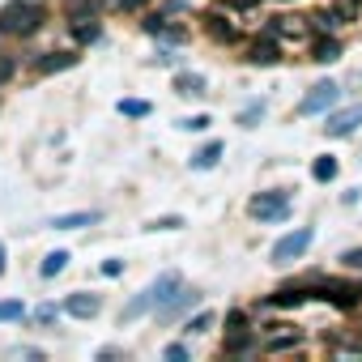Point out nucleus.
Masks as SVG:
<instances>
[{
    "mask_svg": "<svg viewBox=\"0 0 362 362\" xmlns=\"http://www.w3.org/2000/svg\"><path fill=\"white\" fill-rule=\"evenodd\" d=\"M179 286H184V277H179V273H158V277H153V281H149V286H145V290H141V294L124 307V311H119V324H132V320H141L145 311L162 307V303H166Z\"/></svg>",
    "mask_w": 362,
    "mask_h": 362,
    "instance_id": "1",
    "label": "nucleus"
},
{
    "mask_svg": "<svg viewBox=\"0 0 362 362\" xmlns=\"http://www.w3.org/2000/svg\"><path fill=\"white\" fill-rule=\"evenodd\" d=\"M94 222H103V214H98V209H81V214H60V218H52L47 226H52V230H81V226H94Z\"/></svg>",
    "mask_w": 362,
    "mask_h": 362,
    "instance_id": "8",
    "label": "nucleus"
},
{
    "mask_svg": "<svg viewBox=\"0 0 362 362\" xmlns=\"http://www.w3.org/2000/svg\"><path fill=\"white\" fill-rule=\"evenodd\" d=\"M294 345H298V332H281V337H269L264 341L269 354H281V349H294Z\"/></svg>",
    "mask_w": 362,
    "mask_h": 362,
    "instance_id": "25",
    "label": "nucleus"
},
{
    "mask_svg": "<svg viewBox=\"0 0 362 362\" xmlns=\"http://www.w3.org/2000/svg\"><path fill=\"white\" fill-rule=\"evenodd\" d=\"M64 269H69V252H47L43 264H39L43 277H56V273H64Z\"/></svg>",
    "mask_w": 362,
    "mask_h": 362,
    "instance_id": "17",
    "label": "nucleus"
},
{
    "mask_svg": "<svg viewBox=\"0 0 362 362\" xmlns=\"http://www.w3.org/2000/svg\"><path fill=\"white\" fill-rule=\"evenodd\" d=\"M311 60H315V64H337V60H341V43H337V39H320L315 52H311Z\"/></svg>",
    "mask_w": 362,
    "mask_h": 362,
    "instance_id": "14",
    "label": "nucleus"
},
{
    "mask_svg": "<svg viewBox=\"0 0 362 362\" xmlns=\"http://www.w3.org/2000/svg\"><path fill=\"white\" fill-rule=\"evenodd\" d=\"M188 222L184 218H179V214H166V218H149L145 222V230H184Z\"/></svg>",
    "mask_w": 362,
    "mask_h": 362,
    "instance_id": "21",
    "label": "nucleus"
},
{
    "mask_svg": "<svg viewBox=\"0 0 362 362\" xmlns=\"http://www.w3.org/2000/svg\"><path fill=\"white\" fill-rule=\"evenodd\" d=\"M56 315H60V307H56V303H43V307L35 311V320H39V324H52Z\"/></svg>",
    "mask_w": 362,
    "mask_h": 362,
    "instance_id": "32",
    "label": "nucleus"
},
{
    "mask_svg": "<svg viewBox=\"0 0 362 362\" xmlns=\"http://www.w3.org/2000/svg\"><path fill=\"white\" fill-rule=\"evenodd\" d=\"M311 239H315L311 226H298V230L281 235V239L273 243V264H294V260H303V252L311 247Z\"/></svg>",
    "mask_w": 362,
    "mask_h": 362,
    "instance_id": "4",
    "label": "nucleus"
},
{
    "mask_svg": "<svg viewBox=\"0 0 362 362\" xmlns=\"http://www.w3.org/2000/svg\"><path fill=\"white\" fill-rule=\"evenodd\" d=\"M73 30H77V39H81V43H94V39L103 35V26H98L94 18H81V22H73Z\"/></svg>",
    "mask_w": 362,
    "mask_h": 362,
    "instance_id": "23",
    "label": "nucleus"
},
{
    "mask_svg": "<svg viewBox=\"0 0 362 362\" xmlns=\"http://www.w3.org/2000/svg\"><path fill=\"white\" fill-rule=\"evenodd\" d=\"M13 358H43L39 349H30V345H22V349H13Z\"/></svg>",
    "mask_w": 362,
    "mask_h": 362,
    "instance_id": "36",
    "label": "nucleus"
},
{
    "mask_svg": "<svg viewBox=\"0 0 362 362\" xmlns=\"http://www.w3.org/2000/svg\"><path fill=\"white\" fill-rule=\"evenodd\" d=\"M269 35L298 39V35H307V22H298V18H273V22H269Z\"/></svg>",
    "mask_w": 362,
    "mask_h": 362,
    "instance_id": "11",
    "label": "nucleus"
},
{
    "mask_svg": "<svg viewBox=\"0 0 362 362\" xmlns=\"http://www.w3.org/2000/svg\"><path fill=\"white\" fill-rule=\"evenodd\" d=\"M98 5H115V9H119V0H98Z\"/></svg>",
    "mask_w": 362,
    "mask_h": 362,
    "instance_id": "39",
    "label": "nucleus"
},
{
    "mask_svg": "<svg viewBox=\"0 0 362 362\" xmlns=\"http://www.w3.org/2000/svg\"><path fill=\"white\" fill-rule=\"evenodd\" d=\"M13 320H26V303L22 298H5V303H0V324H13Z\"/></svg>",
    "mask_w": 362,
    "mask_h": 362,
    "instance_id": "19",
    "label": "nucleus"
},
{
    "mask_svg": "<svg viewBox=\"0 0 362 362\" xmlns=\"http://www.w3.org/2000/svg\"><path fill=\"white\" fill-rule=\"evenodd\" d=\"M73 64H77L73 52H47V56L39 60V73H64V69H73Z\"/></svg>",
    "mask_w": 362,
    "mask_h": 362,
    "instance_id": "12",
    "label": "nucleus"
},
{
    "mask_svg": "<svg viewBox=\"0 0 362 362\" xmlns=\"http://www.w3.org/2000/svg\"><path fill=\"white\" fill-rule=\"evenodd\" d=\"M13 73H18V56H5V52H0V86H5Z\"/></svg>",
    "mask_w": 362,
    "mask_h": 362,
    "instance_id": "28",
    "label": "nucleus"
},
{
    "mask_svg": "<svg viewBox=\"0 0 362 362\" xmlns=\"http://www.w3.org/2000/svg\"><path fill=\"white\" fill-rule=\"evenodd\" d=\"M247 60H252V64H277L281 56H277V47L264 39V43H256V47H252V56H247Z\"/></svg>",
    "mask_w": 362,
    "mask_h": 362,
    "instance_id": "20",
    "label": "nucleus"
},
{
    "mask_svg": "<svg viewBox=\"0 0 362 362\" xmlns=\"http://www.w3.org/2000/svg\"><path fill=\"white\" fill-rule=\"evenodd\" d=\"M247 209H252L256 222H281V218L290 214V192H286V188H277V192H260Z\"/></svg>",
    "mask_w": 362,
    "mask_h": 362,
    "instance_id": "5",
    "label": "nucleus"
},
{
    "mask_svg": "<svg viewBox=\"0 0 362 362\" xmlns=\"http://www.w3.org/2000/svg\"><path fill=\"white\" fill-rule=\"evenodd\" d=\"M337 170H341V162H337L332 153H324V158H315V162H311V175L320 179V184H332Z\"/></svg>",
    "mask_w": 362,
    "mask_h": 362,
    "instance_id": "13",
    "label": "nucleus"
},
{
    "mask_svg": "<svg viewBox=\"0 0 362 362\" xmlns=\"http://www.w3.org/2000/svg\"><path fill=\"white\" fill-rule=\"evenodd\" d=\"M222 153H226V145H222V141H209V145H201V149L188 158V166H192V170H214Z\"/></svg>",
    "mask_w": 362,
    "mask_h": 362,
    "instance_id": "9",
    "label": "nucleus"
},
{
    "mask_svg": "<svg viewBox=\"0 0 362 362\" xmlns=\"http://www.w3.org/2000/svg\"><path fill=\"white\" fill-rule=\"evenodd\" d=\"M264 111H269V103H264V98H256V103H247V107L239 111V128H256V124L264 119Z\"/></svg>",
    "mask_w": 362,
    "mask_h": 362,
    "instance_id": "16",
    "label": "nucleus"
},
{
    "mask_svg": "<svg viewBox=\"0 0 362 362\" xmlns=\"http://www.w3.org/2000/svg\"><path fill=\"white\" fill-rule=\"evenodd\" d=\"M341 264H345V269H354V273H362V247H349V252L341 256Z\"/></svg>",
    "mask_w": 362,
    "mask_h": 362,
    "instance_id": "30",
    "label": "nucleus"
},
{
    "mask_svg": "<svg viewBox=\"0 0 362 362\" xmlns=\"http://www.w3.org/2000/svg\"><path fill=\"white\" fill-rule=\"evenodd\" d=\"M64 311H69L73 320H94V315L103 311V298H98V294H69Z\"/></svg>",
    "mask_w": 362,
    "mask_h": 362,
    "instance_id": "7",
    "label": "nucleus"
},
{
    "mask_svg": "<svg viewBox=\"0 0 362 362\" xmlns=\"http://www.w3.org/2000/svg\"><path fill=\"white\" fill-rule=\"evenodd\" d=\"M0 39H5V30H0Z\"/></svg>",
    "mask_w": 362,
    "mask_h": 362,
    "instance_id": "40",
    "label": "nucleus"
},
{
    "mask_svg": "<svg viewBox=\"0 0 362 362\" xmlns=\"http://www.w3.org/2000/svg\"><path fill=\"white\" fill-rule=\"evenodd\" d=\"M332 13H337V18H341V22H349V18H354V13H358V5H354V0H341V5H337V9H332Z\"/></svg>",
    "mask_w": 362,
    "mask_h": 362,
    "instance_id": "33",
    "label": "nucleus"
},
{
    "mask_svg": "<svg viewBox=\"0 0 362 362\" xmlns=\"http://www.w3.org/2000/svg\"><path fill=\"white\" fill-rule=\"evenodd\" d=\"M337 103H341V86H337V81H315V86L303 94L298 115H328Z\"/></svg>",
    "mask_w": 362,
    "mask_h": 362,
    "instance_id": "3",
    "label": "nucleus"
},
{
    "mask_svg": "<svg viewBox=\"0 0 362 362\" xmlns=\"http://www.w3.org/2000/svg\"><path fill=\"white\" fill-rule=\"evenodd\" d=\"M214 119L209 115H184V119H175V128H184V132H205Z\"/></svg>",
    "mask_w": 362,
    "mask_h": 362,
    "instance_id": "26",
    "label": "nucleus"
},
{
    "mask_svg": "<svg viewBox=\"0 0 362 362\" xmlns=\"http://www.w3.org/2000/svg\"><path fill=\"white\" fill-rule=\"evenodd\" d=\"M39 26H43V5H35V0H9V5L0 9V30H5V35L26 39Z\"/></svg>",
    "mask_w": 362,
    "mask_h": 362,
    "instance_id": "2",
    "label": "nucleus"
},
{
    "mask_svg": "<svg viewBox=\"0 0 362 362\" xmlns=\"http://www.w3.org/2000/svg\"><path fill=\"white\" fill-rule=\"evenodd\" d=\"M145 0H119V9H141Z\"/></svg>",
    "mask_w": 362,
    "mask_h": 362,
    "instance_id": "37",
    "label": "nucleus"
},
{
    "mask_svg": "<svg viewBox=\"0 0 362 362\" xmlns=\"http://www.w3.org/2000/svg\"><path fill=\"white\" fill-rule=\"evenodd\" d=\"M175 94L201 98V94H205V77H201V73H179V77H175Z\"/></svg>",
    "mask_w": 362,
    "mask_h": 362,
    "instance_id": "10",
    "label": "nucleus"
},
{
    "mask_svg": "<svg viewBox=\"0 0 362 362\" xmlns=\"http://www.w3.org/2000/svg\"><path fill=\"white\" fill-rule=\"evenodd\" d=\"M205 22H209V35H214V39H226V43H235V39H239V30H235V26H226L222 18H205Z\"/></svg>",
    "mask_w": 362,
    "mask_h": 362,
    "instance_id": "24",
    "label": "nucleus"
},
{
    "mask_svg": "<svg viewBox=\"0 0 362 362\" xmlns=\"http://www.w3.org/2000/svg\"><path fill=\"white\" fill-rule=\"evenodd\" d=\"M0 273H5V243H0Z\"/></svg>",
    "mask_w": 362,
    "mask_h": 362,
    "instance_id": "38",
    "label": "nucleus"
},
{
    "mask_svg": "<svg viewBox=\"0 0 362 362\" xmlns=\"http://www.w3.org/2000/svg\"><path fill=\"white\" fill-rule=\"evenodd\" d=\"M226 5H230V9H256L260 0H226Z\"/></svg>",
    "mask_w": 362,
    "mask_h": 362,
    "instance_id": "35",
    "label": "nucleus"
},
{
    "mask_svg": "<svg viewBox=\"0 0 362 362\" xmlns=\"http://www.w3.org/2000/svg\"><path fill=\"white\" fill-rule=\"evenodd\" d=\"M332 26H341V18H337L332 9H328V13H315V18H311V30H320V35H324V30H332Z\"/></svg>",
    "mask_w": 362,
    "mask_h": 362,
    "instance_id": "27",
    "label": "nucleus"
},
{
    "mask_svg": "<svg viewBox=\"0 0 362 362\" xmlns=\"http://www.w3.org/2000/svg\"><path fill=\"white\" fill-rule=\"evenodd\" d=\"M358 124H362V103H349V107H341V111L332 107V111L324 115V132H328V136H349Z\"/></svg>",
    "mask_w": 362,
    "mask_h": 362,
    "instance_id": "6",
    "label": "nucleus"
},
{
    "mask_svg": "<svg viewBox=\"0 0 362 362\" xmlns=\"http://www.w3.org/2000/svg\"><path fill=\"white\" fill-rule=\"evenodd\" d=\"M98 0H69V22H81V18H94Z\"/></svg>",
    "mask_w": 362,
    "mask_h": 362,
    "instance_id": "22",
    "label": "nucleus"
},
{
    "mask_svg": "<svg viewBox=\"0 0 362 362\" xmlns=\"http://www.w3.org/2000/svg\"><path fill=\"white\" fill-rule=\"evenodd\" d=\"M115 111H119V115H128V119H145L153 107H149L145 98H119V103H115Z\"/></svg>",
    "mask_w": 362,
    "mask_h": 362,
    "instance_id": "15",
    "label": "nucleus"
},
{
    "mask_svg": "<svg viewBox=\"0 0 362 362\" xmlns=\"http://www.w3.org/2000/svg\"><path fill=\"white\" fill-rule=\"evenodd\" d=\"M166 26H170V18H166V13H153V18H145V30H149V35H166Z\"/></svg>",
    "mask_w": 362,
    "mask_h": 362,
    "instance_id": "29",
    "label": "nucleus"
},
{
    "mask_svg": "<svg viewBox=\"0 0 362 362\" xmlns=\"http://www.w3.org/2000/svg\"><path fill=\"white\" fill-rule=\"evenodd\" d=\"M188 354H192L188 345H166V349H162V358H166V362H184Z\"/></svg>",
    "mask_w": 362,
    "mask_h": 362,
    "instance_id": "31",
    "label": "nucleus"
},
{
    "mask_svg": "<svg viewBox=\"0 0 362 362\" xmlns=\"http://www.w3.org/2000/svg\"><path fill=\"white\" fill-rule=\"evenodd\" d=\"M124 273V260H103V277H119Z\"/></svg>",
    "mask_w": 362,
    "mask_h": 362,
    "instance_id": "34",
    "label": "nucleus"
},
{
    "mask_svg": "<svg viewBox=\"0 0 362 362\" xmlns=\"http://www.w3.org/2000/svg\"><path fill=\"white\" fill-rule=\"evenodd\" d=\"M214 320H218L214 311H201V315H188V324H184V332H188V337H201V332H209V328H214Z\"/></svg>",
    "mask_w": 362,
    "mask_h": 362,
    "instance_id": "18",
    "label": "nucleus"
}]
</instances>
